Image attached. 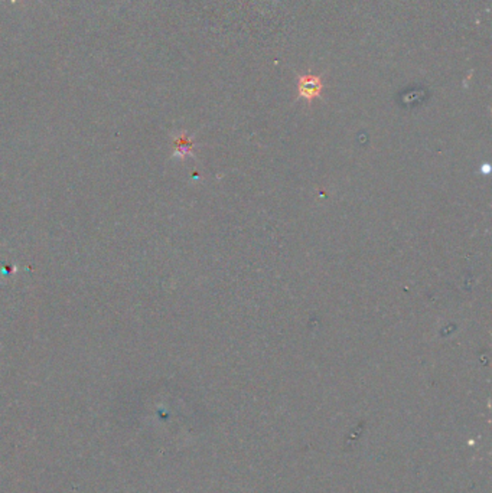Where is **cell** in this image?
Returning <instances> with one entry per match:
<instances>
[{
	"label": "cell",
	"mask_w": 492,
	"mask_h": 493,
	"mask_svg": "<svg viewBox=\"0 0 492 493\" xmlns=\"http://www.w3.org/2000/svg\"><path fill=\"white\" fill-rule=\"evenodd\" d=\"M324 90V81L319 75L303 74L298 78V94L308 103L313 102L315 98L321 97Z\"/></svg>",
	"instance_id": "6da1fadb"
}]
</instances>
